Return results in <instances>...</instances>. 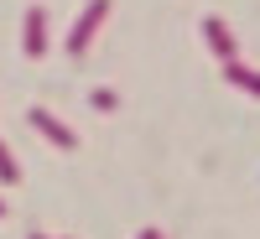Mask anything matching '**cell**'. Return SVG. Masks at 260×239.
<instances>
[{"mask_svg": "<svg viewBox=\"0 0 260 239\" xmlns=\"http://www.w3.org/2000/svg\"><path fill=\"white\" fill-rule=\"evenodd\" d=\"M89 104H94V110H120V94H115V89H94Z\"/></svg>", "mask_w": 260, "mask_h": 239, "instance_id": "52a82bcc", "label": "cell"}, {"mask_svg": "<svg viewBox=\"0 0 260 239\" xmlns=\"http://www.w3.org/2000/svg\"><path fill=\"white\" fill-rule=\"evenodd\" d=\"M104 21H110V0H89V6H83V16L73 21L68 42H62V47H68V57H83V52H89V42H94V31L104 26Z\"/></svg>", "mask_w": 260, "mask_h": 239, "instance_id": "6da1fadb", "label": "cell"}, {"mask_svg": "<svg viewBox=\"0 0 260 239\" xmlns=\"http://www.w3.org/2000/svg\"><path fill=\"white\" fill-rule=\"evenodd\" d=\"M52 42H47V6H31L26 21H21V52L26 57H42Z\"/></svg>", "mask_w": 260, "mask_h": 239, "instance_id": "3957f363", "label": "cell"}, {"mask_svg": "<svg viewBox=\"0 0 260 239\" xmlns=\"http://www.w3.org/2000/svg\"><path fill=\"white\" fill-rule=\"evenodd\" d=\"M224 83H234V89H240V94L260 99V73H255V68H245L240 57H229V62H224Z\"/></svg>", "mask_w": 260, "mask_h": 239, "instance_id": "5b68a950", "label": "cell"}, {"mask_svg": "<svg viewBox=\"0 0 260 239\" xmlns=\"http://www.w3.org/2000/svg\"><path fill=\"white\" fill-rule=\"evenodd\" d=\"M136 239H167V234H161V229H141Z\"/></svg>", "mask_w": 260, "mask_h": 239, "instance_id": "ba28073f", "label": "cell"}, {"mask_svg": "<svg viewBox=\"0 0 260 239\" xmlns=\"http://www.w3.org/2000/svg\"><path fill=\"white\" fill-rule=\"evenodd\" d=\"M203 42H208V52L219 57V62H229L234 52H240V42H234V31L224 26L219 16H203Z\"/></svg>", "mask_w": 260, "mask_h": 239, "instance_id": "277c9868", "label": "cell"}, {"mask_svg": "<svg viewBox=\"0 0 260 239\" xmlns=\"http://www.w3.org/2000/svg\"><path fill=\"white\" fill-rule=\"evenodd\" d=\"M26 125H37V135H42V141H52V146H62V151H73V146H78V135H73V130L62 125L52 110H42V104H31V110H26Z\"/></svg>", "mask_w": 260, "mask_h": 239, "instance_id": "7a4b0ae2", "label": "cell"}, {"mask_svg": "<svg viewBox=\"0 0 260 239\" xmlns=\"http://www.w3.org/2000/svg\"><path fill=\"white\" fill-rule=\"evenodd\" d=\"M0 213H6V203H0Z\"/></svg>", "mask_w": 260, "mask_h": 239, "instance_id": "30bf717a", "label": "cell"}, {"mask_svg": "<svg viewBox=\"0 0 260 239\" xmlns=\"http://www.w3.org/2000/svg\"><path fill=\"white\" fill-rule=\"evenodd\" d=\"M31 239H47V234H31Z\"/></svg>", "mask_w": 260, "mask_h": 239, "instance_id": "9c48e42d", "label": "cell"}, {"mask_svg": "<svg viewBox=\"0 0 260 239\" xmlns=\"http://www.w3.org/2000/svg\"><path fill=\"white\" fill-rule=\"evenodd\" d=\"M0 182H6V187L21 182V166H16V156H11V146H6V141H0Z\"/></svg>", "mask_w": 260, "mask_h": 239, "instance_id": "8992f818", "label": "cell"}]
</instances>
